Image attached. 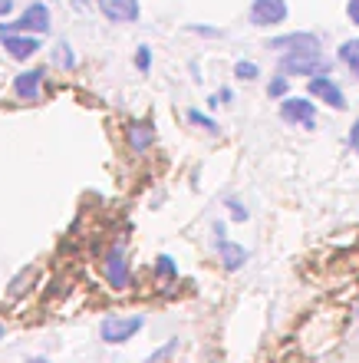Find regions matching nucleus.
<instances>
[{
	"label": "nucleus",
	"mask_w": 359,
	"mask_h": 363,
	"mask_svg": "<svg viewBox=\"0 0 359 363\" xmlns=\"http://www.w3.org/2000/svg\"><path fill=\"white\" fill-rule=\"evenodd\" d=\"M310 96L323 99V103L333 106V109H346V96H343V89L336 86L330 77H313L310 79Z\"/></svg>",
	"instance_id": "6e6552de"
},
{
	"label": "nucleus",
	"mask_w": 359,
	"mask_h": 363,
	"mask_svg": "<svg viewBox=\"0 0 359 363\" xmlns=\"http://www.w3.org/2000/svg\"><path fill=\"white\" fill-rule=\"evenodd\" d=\"M152 143H155V129H152V123H132L129 125V145H132V152H145Z\"/></svg>",
	"instance_id": "ddd939ff"
},
{
	"label": "nucleus",
	"mask_w": 359,
	"mask_h": 363,
	"mask_svg": "<svg viewBox=\"0 0 359 363\" xmlns=\"http://www.w3.org/2000/svg\"><path fill=\"white\" fill-rule=\"evenodd\" d=\"M0 43L7 47V53L13 60H30L33 53L40 50V37H33V33H7V30H0Z\"/></svg>",
	"instance_id": "0eeeda50"
},
{
	"label": "nucleus",
	"mask_w": 359,
	"mask_h": 363,
	"mask_svg": "<svg viewBox=\"0 0 359 363\" xmlns=\"http://www.w3.org/2000/svg\"><path fill=\"white\" fill-rule=\"evenodd\" d=\"M175 347H178V340H171L169 347H161V350H155V354H152L145 363H159V360H165V357H171V354H175Z\"/></svg>",
	"instance_id": "aec40b11"
},
{
	"label": "nucleus",
	"mask_w": 359,
	"mask_h": 363,
	"mask_svg": "<svg viewBox=\"0 0 359 363\" xmlns=\"http://www.w3.org/2000/svg\"><path fill=\"white\" fill-rule=\"evenodd\" d=\"M274 50H284V47H293V50H320V40L317 33H287V37H277L270 40Z\"/></svg>",
	"instance_id": "f8f14e48"
},
{
	"label": "nucleus",
	"mask_w": 359,
	"mask_h": 363,
	"mask_svg": "<svg viewBox=\"0 0 359 363\" xmlns=\"http://www.w3.org/2000/svg\"><path fill=\"white\" fill-rule=\"evenodd\" d=\"M217 255H221V261H224V271H241L247 261V251L241 248V245H234V241L221 238L217 241Z\"/></svg>",
	"instance_id": "9b49d317"
},
{
	"label": "nucleus",
	"mask_w": 359,
	"mask_h": 363,
	"mask_svg": "<svg viewBox=\"0 0 359 363\" xmlns=\"http://www.w3.org/2000/svg\"><path fill=\"white\" fill-rule=\"evenodd\" d=\"M227 208H231V218H234V221H247V215H251L241 201H227Z\"/></svg>",
	"instance_id": "412c9836"
},
{
	"label": "nucleus",
	"mask_w": 359,
	"mask_h": 363,
	"mask_svg": "<svg viewBox=\"0 0 359 363\" xmlns=\"http://www.w3.org/2000/svg\"><path fill=\"white\" fill-rule=\"evenodd\" d=\"M27 363H50V360H43V357H33V360H27Z\"/></svg>",
	"instance_id": "a878e982"
},
{
	"label": "nucleus",
	"mask_w": 359,
	"mask_h": 363,
	"mask_svg": "<svg viewBox=\"0 0 359 363\" xmlns=\"http://www.w3.org/2000/svg\"><path fill=\"white\" fill-rule=\"evenodd\" d=\"M96 7L103 13L106 20H113V23H135L142 7H139V0H96Z\"/></svg>",
	"instance_id": "423d86ee"
},
{
	"label": "nucleus",
	"mask_w": 359,
	"mask_h": 363,
	"mask_svg": "<svg viewBox=\"0 0 359 363\" xmlns=\"http://www.w3.org/2000/svg\"><path fill=\"white\" fill-rule=\"evenodd\" d=\"M290 7H287V0H254L251 10H247V17L254 27H277V23H284Z\"/></svg>",
	"instance_id": "39448f33"
},
{
	"label": "nucleus",
	"mask_w": 359,
	"mask_h": 363,
	"mask_svg": "<svg viewBox=\"0 0 359 363\" xmlns=\"http://www.w3.org/2000/svg\"><path fill=\"white\" fill-rule=\"evenodd\" d=\"M346 17H350V23L359 27V0H346Z\"/></svg>",
	"instance_id": "5701e85b"
},
{
	"label": "nucleus",
	"mask_w": 359,
	"mask_h": 363,
	"mask_svg": "<svg viewBox=\"0 0 359 363\" xmlns=\"http://www.w3.org/2000/svg\"><path fill=\"white\" fill-rule=\"evenodd\" d=\"M188 119H191V123H198V125H205L208 133H217V123H215V119H208V116H205V113H198V109H191V113H188Z\"/></svg>",
	"instance_id": "a211bd4d"
},
{
	"label": "nucleus",
	"mask_w": 359,
	"mask_h": 363,
	"mask_svg": "<svg viewBox=\"0 0 359 363\" xmlns=\"http://www.w3.org/2000/svg\"><path fill=\"white\" fill-rule=\"evenodd\" d=\"M234 77L237 79H257V77H261V67H257V63H251V60H247V63L241 60V63L234 67Z\"/></svg>",
	"instance_id": "dca6fc26"
},
{
	"label": "nucleus",
	"mask_w": 359,
	"mask_h": 363,
	"mask_svg": "<svg viewBox=\"0 0 359 363\" xmlns=\"http://www.w3.org/2000/svg\"><path fill=\"white\" fill-rule=\"evenodd\" d=\"M350 143L359 145V116H356V123H353V129H350Z\"/></svg>",
	"instance_id": "b1692460"
},
{
	"label": "nucleus",
	"mask_w": 359,
	"mask_h": 363,
	"mask_svg": "<svg viewBox=\"0 0 359 363\" xmlns=\"http://www.w3.org/2000/svg\"><path fill=\"white\" fill-rule=\"evenodd\" d=\"M142 327H145V317L142 314L106 317L103 324H99V337H103V344H125V340H132Z\"/></svg>",
	"instance_id": "7ed1b4c3"
},
{
	"label": "nucleus",
	"mask_w": 359,
	"mask_h": 363,
	"mask_svg": "<svg viewBox=\"0 0 359 363\" xmlns=\"http://www.w3.org/2000/svg\"><path fill=\"white\" fill-rule=\"evenodd\" d=\"M50 23H53V17H50V7L43 4V0H33L23 13H20V20H13V23H0V30H7V33H33V37H40V33H47Z\"/></svg>",
	"instance_id": "f03ea898"
},
{
	"label": "nucleus",
	"mask_w": 359,
	"mask_h": 363,
	"mask_svg": "<svg viewBox=\"0 0 359 363\" xmlns=\"http://www.w3.org/2000/svg\"><path fill=\"white\" fill-rule=\"evenodd\" d=\"M10 10H13V0H0V17H7Z\"/></svg>",
	"instance_id": "393cba45"
},
{
	"label": "nucleus",
	"mask_w": 359,
	"mask_h": 363,
	"mask_svg": "<svg viewBox=\"0 0 359 363\" xmlns=\"http://www.w3.org/2000/svg\"><path fill=\"white\" fill-rule=\"evenodd\" d=\"M0 337H4V327H0Z\"/></svg>",
	"instance_id": "bb28decb"
},
{
	"label": "nucleus",
	"mask_w": 359,
	"mask_h": 363,
	"mask_svg": "<svg viewBox=\"0 0 359 363\" xmlns=\"http://www.w3.org/2000/svg\"><path fill=\"white\" fill-rule=\"evenodd\" d=\"M135 63H139V69H142V73H149V67H152V53H149V47H139V57H135Z\"/></svg>",
	"instance_id": "4be33fe9"
},
{
	"label": "nucleus",
	"mask_w": 359,
	"mask_h": 363,
	"mask_svg": "<svg viewBox=\"0 0 359 363\" xmlns=\"http://www.w3.org/2000/svg\"><path fill=\"white\" fill-rule=\"evenodd\" d=\"M340 63L350 67V73L359 77V40H343L340 43Z\"/></svg>",
	"instance_id": "4468645a"
},
{
	"label": "nucleus",
	"mask_w": 359,
	"mask_h": 363,
	"mask_svg": "<svg viewBox=\"0 0 359 363\" xmlns=\"http://www.w3.org/2000/svg\"><path fill=\"white\" fill-rule=\"evenodd\" d=\"M155 271H159L161 277H169V281H171L175 274H178V268H175V258H171V255H161L159 264H155Z\"/></svg>",
	"instance_id": "f3484780"
},
{
	"label": "nucleus",
	"mask_w": 359,
	"mask_h": 363,
	"mask_svg": "<svg viewBox=\"0 0 359 363\" xmlns=\"http://www.w3.org/2000/svg\"><path fill=\"white\" fill-rule=\"evenodd\" d=\"M280 119H284L287 125L313 129V125H317V103H310L307 96H284V99H280Z\"/></svg>",
	"instance_id": "20e7f679"
},
{
	"label": "nucleus",
	"mask_w": 359,
	"mask_h": 363,
	"mask_svg": "<svg viewBox=\"0 0 359 363\" xmlns=\"http://www.w3.org/2000/svg\"><path fill=\"white\" fill-rule=\"evenodd\" d=\"M267 93L274 96V99H284V96H287V77H277L274 83L267 86Z\"/></svg>",
	"instance_id": "6ab92c4d"
},
{
	"label": "nucleus",
	"mask_w": 359,
	"mask_h": 363,
	"mask_svg": "<svg viewBox=\"0 0 359 363\" xmlns=\"http://www.w3.org/2000/svg\"><path fill=\"white\" fill-rule=\"evenodd\" d=\"M106 277H109L113 291H125V284H129V261H125L122 248L109 251V258H106Z\"/></svg>",
	"instance_id": "9d476101"
},
{
	"label": "nucleus",
	"mask_w": 359,
	"mask_h": 363,
	"mask_svg": "<svg viewBox=\"0 0 359 363\" xmlns=\"http://www.w3.org/2000/svg\"><path fill=\"white\" fill-rule=\"evenodd\" d=\"M280 73L287 77H330V60L320 50H290L280 57Z\"/></svg>",
	"instance_id": "f257e3e1"
},
{
	"label": "nucleus",
	"mask_w": 359,
	"mask_h": 363,
	"mask_svg": "<svg viewBox=\"0 0 359 363\" xmlns=\"http://www.w3.org/2000/svg\"><path fill=\"white\" fill-rule=\"evenodd\" d=\"M40 86H43V69H23V73L13 77V96H17V99L33 103L40 96Z\"/></svg>",
	"instance_id": "1a4fd4ad"
},
{
	"label": "nucleus",
	"mask_w": 359,
	"mask_h": 363,
	"mask_svg": "<svg viewBox=\"0 0 359 363\" xmlns=\"http://www.w3.org/2000/svg\"><path fill=\"white\" fill-rule=\"evenodd\" d=\"M33 274H37V271H33V268H23V271H20V274L13 277V284H10V297L27 294V281H30V277H33Z\"/></svg>",
	"instance_id": "2eb2a0df"
}]
</instances>
